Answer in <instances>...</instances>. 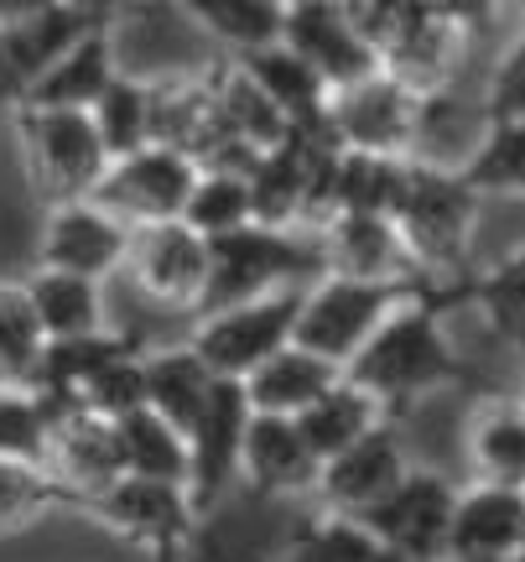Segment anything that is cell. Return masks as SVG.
I'll list each match as a JSON object with an SVG mask.
<instances>
[{"instance_id": "1", "label": "cell", "mask_w": 525, "mask_h": 562, "mask_svg": "<svg viewBox=\"0 0 525 562\" xmlns=\"http://www.w3.org/2000/svg\"><path fill=\"white\" fill-rule=\"evenodd\" d=\"M447 292H411V297L375 328V339L344 364V381L359 385L364 396L385 406V417L396 422L406 406H416L432 391L468 381L464 355L453 349L443 328Z\"/></svg>"}, {"instance_id": "2", "label": "cell", "mask_w": 525, "mask_h": 562, "mask_svg": "<svg viewBox=\"0 0 525 562\" xmlns=\"http://www.w3.org/2000/svg\"><path fill=\"white\" fill-rule=\"evenodd\" d=\"M318 277H323V261H318L312 235H282V229L244 224L235 235L208 240V277H203V297L193 307V318L276 297V292H297Z\"/></svg>"}, {"instance_id": "3", "label": "cell", "mask_w": 525, "mask_h": 562, "mask_svg": "<svg viewBox=\"0 0 525 562\" xmlns=\"http://www.w3.org/2000/svg\"><path fill=\"white\" fill-rule=\"evenodd\" d=\"M479 209L484 203L473 199L458 178L411 167L406 199L390 224H396L406 261H411V271H416L426 292H437V281H464L468 286V250H473Z\"/></svg>"}, {"instance_id": "4", "label": "cell", "mask_w": 525, "mask_h": 562, "mask_svg": "<svg viewBox=\"0 0 525 562\" xmlns=\"http://www.w3.org/2000/svg\"><path fill=\"white\" fill-rule=\"evenodd\" d=\"M411 292H426V286H411V281H349V277L307 281L303 302H297L292 344L307 349V355H318L323 364H333V370L344 375V364L375 339V328H380Z\"/></svg>"}, {"instance_id": "5", "label": "cell", "mask_w": 525, "mask_h": 562, "mask_svg": "<svg viewBox=\"0 0 525 562\" xmlns=\"http://www.w3.org/2000/svg\"><path fill=\"white\" fill-rule=\"evenodd\" d=\"M11 115H16L21 167L42 209L94 199L100 178L110 172V157L89 115H73V110H11Z\"/></svg>"}, {"instance_id": "6", "label": "cell", "mask_w": 525, "mask_h": 562, "mask_svg": "<svg viewBox=\"0 0 525 562\" xmlns=\"http://www.w3.org/2000/svg\"><path fill=\"white\" fill-rule=\"evenodd\" d=\"M110 16L104 5L79 0H26V5H0V100L16 110L53 63L89 37Z\"/></svg>"}, {"instance_id": "7", "label": "cell", "mask_w": 525, "mask_h": 562, "mask_svg": "<svg viewBox=\"0 0 525 562\" xmlns=\"http://www.w3.org/2000/svg\"><path fill=\"white\" fill-rule=\"evenodd\" d=\"M297 302H303V286L261 302H240V307H224V313H203V318H193L187 349L198 355V364L214 381H244L255 364H265L276 349L292 344Z\"/></svg>"}, {"instance_id": "8", "label": "cell", "mask_w": 525, "mask_h": 562, "mask_svg": "<svg viewBox=\"0 0 525 562\" xmlns=\"http://www.w3.org/2000/svg\"><path fill=\"white\" fill-rule=\"evenodd\" d=\"M79 516L100 521L121 542L141 547L146 558L151 552H187L193 531H198V516H193V501H187L182 484L125 480V474L115 484H104L100 495H89L79 505Z\"/></svg>"}, {"instance_id": "9", "label": "cell", "mask_w": 525, "mask_h": 562, "mask_svg": "<svg viewBox=\"0 0 525 562\" xmlns=\"http://www.w3.org/2000/svg\"><path fill=\"white\" fill-rule=\"evenodd\" d=\"M458 484L443 469H406V480L385 495L364 526L369 537L401 562H447V521H453Z\"/></svg>"}, {"instance_id": "10", "label": "cell", "mask_w": 525, "mask_h": 562, "mask_svg": "<svg viewBox=\"0 0 525 562\" xmlns=\"http://www.w3.org/2000/svg\"><path fill=\"white\" fill-rule=\"evenodd\" d=\"M198 161L167 151V146H146L136 157L110 161V172L94 188V209H104L110 220H121L125 229H146V224H172L182 220V203L193 193Z\"/></svg>"}, {"instance_id": "11", "label": "cell", "mask_w": 525, "mask_h": 562, "mask_svg": "<svg viewBox=\"0 0 525 562\" xmlns=\"http://www.w3.org/2000/svg\"><path fill=\"white\" fill-rule=\"evenodd\" d=\"M416 94L396 83L390 74H369V79L349 83L328 100L323 131L339 151H364V157H401L411 151V131H416Z\"/></svg>"}, {"instance_id": "12", "label": "cell", "mask_w": 525, "mask_h": 562, "mask_svg": "<svg viewBox=\"0 0 525 562\" xmlns=\"http://www.w3.org/2000/svg\"><path fill=\"white\" fill-rule=\"evenodd\" d=\"M282 47L328 83V94H339L349 83L369 79L380 63L364 47V37L354 32L344 0H286L282 11Z\"/></svg>"}, {"instance_id": "13", "label": "cell", "mask_w": 525, "mask_h": 562, "mask_svg": "<svg viewBox=\"0 0 525 562\" xmlns=\"http://www.w3.org/2000/svg\"><path fill=\"white\" fill-rule=\"evenodd\" d=\"M121 271H130V281L151 302H162L172 313H193L203 297V277H208V240L193 235L182 220L146 224V229H130Z\"/></svg>"}, {"instance_id": "14", "label": "cell", "mask_w": 525, "mask_h": 562, "mask_svg": "<svg viewBox=\"0 0 525 562\" xmlns=\"http://www.w3.org/2000/svg\"><path fill=\"white\" fill-rule=\"evenodd\" d=\"M244 422H250V402H244L240 381H214L193 432H187V501H193L198 521L214 510L224 490L240 480Z\"/></svg>"}, {"instance_id": "15", "label": "cell", "mask_w": 525, "mask_h": 562, "mask_svg": "<svg viewBox=\"0 0 525 562\" xmlns=\"http://www.w3.org/2000/svg\"><path fill=\"white\" fill-rule=\"evenodd\" d=\"M42 469L73 495L89 501L104 484L121 480V448H115V422L94 417L73 402H47V442H42Z\"/></svg>"}, {"instance_id": "16", "label": "cell", "mask_w": 525, "mask_h": 562, "mask_svg": "<svg viewBox=\"0 0 525 562\" xmlns=\"http://www.w3.org/2000/svg\"><path fill=\"white\" fill-rule=\"evenodd\" d=\"M406 442L396 432V422H385L375 427L369 438H359L354 448H344L339 459L318 463V484H312V495L323 501L328 516H349V521H364L375 505L406 480Z\"/></svg>"}, {"instance_id": "17", "label": "cell", "mask_w": 525, "mask_h": 562, "mask_svg": "<svg viewBox=\"0 0 525 562\" xmlns=\"http://www.w3.org/2000/svg\"><path fill=\"white\" fill-rule=\"evenodd\" d=\"M125 245H130V229L121 220H110L94 203H62L42 214L37 271L83 277L104 286L125 266Z\"/></svg>"}, {"instance_id": "18", "label": "cell", "mask_w": 525, "mask_h": 562, "mask_svg": "<svg viewBox=\"0 0 525 562\" xmlns=\"http://www.w3.org/2000/svg\"><path fill=\"white\" fill-rule=\"evenodd\" d=\"M525 558V484H464L447 521V562Z\"/></svg>"}, {"instance_id": "19", "label": "cell", "mask_w": 525, "mask_h": 562, "mask_svg": "<svg viewBox=\"0 0 525 562\" xmlns=\"http://www.w3.org/2000/svg\"><path fill=\"white\" fill-rule=\"evenodd\" d=\"M312 240H318L323 277L411 281V286H422L416 271H411V261H406L401 235H396V224L390 220H375V214H333Z\"/></svg>"}, {"instance_id": "20", "label": "cell", "mask_w": 525, "mask_h": 562, "mask_svg": "<svg viewBox=\"0 0 525 562\" xmlns=\"http://www.w3.org/2000/svg\"><path fill=\"white\" fill-rule=\"evenodd\" d=\"M121 79V53H115V21L104 16L89 37H79L62 53L47 74L37 79V89L16 104V110H73L89 115L110 83Z\"/></svg>"}, {"instance_id": "21", "label": "cell", "mask_w": 525, "mask_h": 562, "mask_svg": "<svg viewBox=\"0 0 525 562\" xmlns=\"http://www.w3.org/2000/svg\"><path fill=\"white\" fill-rule=\"evenodd\" d=\"M240 480L250 484L255 495L297 501V495H312L318 459L307 453V442L297 438V427L286 417H255V412H250L244 438H240Z\"/></svg>"}, {"instance_id": "22", "label": "cell", "mask_w": 525, "mask_h": 562, "mask_svg": "<svg viewBox=\"0 0 525 562\" xmlns=\"http://www.w3.org/2000/svg\"><path fill=\"white\" fill-rule=\"evenodd\" d=\"M229 63L261 89L265 104H271L292 131H323V115H328V100H333V94H328V83L318 79L297 53H286L282 42H271L261 53H244V58H229Z\"/></svg>"}, {"instance_id": "23", "label": "cell", "mask_w": 525, "mask_h": 562, "mask_svg": "<svg viewBox=\"0 0 525 562\" xmlns=\"http://www.w3.org/2000/svg\"><path fill=\"white\" fill-rule=\"evenodd\" d=\"M328 385H339V370L323 364L318 355L297 349V344H286V349H276L271 360L255 364V370L244 375L240 391H244V402H250L255 417H286L292 422V417H303Z\"/></svg>"}, {"instance_id": "24", "label": "cell", "mask_w": 525, "mask_h": 562, "mask_svg": "<svg viewBox=\"0 0 525 562\" xmlns=\"http://www.w3.org/2000/svg\"><path fill=\"white\" fill-rule=\"evenodd\" d=\"M464 453L473 484L525 480V412L515 396H484L464 422Z\"/></svg>"}, {"instance_id": "25", "label": "cell", "mask_w": 525, "mask_h": 562, "mask_svg": "<svg viewBox=\"0 0 525 562\" xmlns=\"http://www.w3.org/2000/svg\"><path fill=\"white\" fill-rule=\"evenodd\" d=\"M385 422H390L385 406L339 375V385H328L303 417H292V427H297V438L307 442V453L318 463H328V459H339L344 448H354L359 438H369L375 427H385Z\"/></svg>"}, {"instance_id": "26", "label": "cell", "mask_w": 525, "mask_h": 562, "mask_svg": "<svg viewBox=\"0 0 525 562\" xmlns=\"http://www.w3.org/2000/svg\"><path fill=\"white\" fill-rule=\"evenodd\" d=\"M21 292H26V307H32V318H37L47 344L104 334V286L100 281L32 271V277L21 281Z\"/></svg>"}, {"instance_id": "27", "label": "cell", "mask_w": 525, "mask_h": 562, "mask_svg": "<svg viewBox=\"0 0 525 562\" xmlns=\"http://www.w3.org/2000/svg\"><path fill=\"white\" fill-rule=\"evenodd\" d=\"M141 370H146V412H157V417L187 442L203 402H208V391H214V375L203 370L198 355H193L187 344L151 349L141 360Z\"/></svg>"}, {"instance_id": "28", "label": "cell", "mask_w": 525, "mask_h": 562, "mask_svg": "<svg viewBox=\"0 0 525 562\" xmlns=\"http://www.w3.org/2000/svg\"><path fill=\"white\" fill-rule=\"evenodd\" d=\"M208 83H214V110H219L224 136H229V146H240L244 157H265V151H276L292 136V125L265 104V94L244 79L235 63H224L219 74H208Z\"/></svg>"}, {"instance_id": "29", "label": "cell", "mask_w": 525, "mask_h": 562, "mask_svg": "<svg viewBox=\"0 0 525 562\" xmlns=\"http://www.w3.org/2000/svg\"><path fill=\"white\" fill-rule=\"evenodd\" d=\"M411 182V161L401 157H364V151H339L333 161V209L339 214H375L396 220Z\"/></svg>"}, {"instance_id": "30", "label": "cell", "mask_w": 525, "mask_h": 562, "mask_svg": "<svg viewBox=\"0 0 525 562\" xmlns=\"http://www.w3.org/2000/svg\"><path fill=\"white\" fill-rule=\"evenodd\" d=\"M115 448H121V474L125 480H151V484H182L187 490V442L167 427L157 412H130L115 422Z\"/></svg>"}, {"instance_id": "31", "label": "cell", "mask_w": 525, "mask_h": 562, "mask_svg": "<svg viewBox=\"0 0 525 562\" xmlns=\"http://www.w3.org/2000/svg\"><path fill=\"white\" fill-rule=\"evenodd\" d=\"M282 11L286 0H187L182 5V16H193L219 47H229V58L282 42Z\"/></svg>"}, {"instance_id": "32", "label": "cell", "mask_w": 525, "mask_h": 562, "mask_svg": "<svg viewBox=\"0 0 525 562\" xmlns=\"http://www.w3.org/2000/svg\"><path fill=\"white\" fill-rule=\"evenodd\" d=\"M89 125H94V136H100L110 161H125V157H136V151H146L151 146V79L121 74L94 100Z\"/></svg>"}, {"instance_id": "33", "label": "cell", "mask_w": 525, "mask_h": 562, "mask_svg": "<svg viewBox=\"0 0 525 562\" xmlns=\"http://www.w3.org/2000/svg\"><path fill=\"white\" fill-rule=\"evenodd\" d=\"M47 516H79V501L42 463L0 459V537L32 531Z\"/></svg>"}, {"instance_id": "34", "label": "cell", "mask_w": 525, "mask_h": 562, "mask_svg": "<svg viewBox=\"0 0 525 562\" xmlns=\"http://www.w3.org/2000/svg\"><path fill=\"white\" fill-rule=\"evenodd\" d=\"M473 199H521L525 182V125H494L489 121L484 140L468 151V161L453 172Z\"/></svg>"}, {"instance_id": "35", "label": "cell", "mask_w": 525, "mask_h": 562, "mask_svg": "<svg viewBox=\"0 0 525 562\" xmlns=\"http://www.w3.org/2000/svg\"><path fill=\"white\" fill-rule=\"evenodd\" d=\"M182 224L203 235V240H219L250 224V182L235 167H198L193 193L182 203Z\"/></svg>"}, {"instance_id": "36", "label": "cell", "mask_w": 525, "mask_h": 562, "mask_svg": "<svg viewBox=\"0 0 525 562\" xmlns=\"http://www.w3.org/2000/svg\"><path fill=\"white\" fill-rule=\"evenodd\" d=\"M282 562H401L390 558L364 521H349V516H307L282 547Z\"/></svg>"}, {"instance_id": "37", "label": "cell", "mask_w": 525, "mask_h": 562, "mask_svg": "<svg viewBox=\"0 0 525 562\" xmlns=\"http://www.w3.org/2000/svg\"><path fill=\"white\" fill-rule=\"evenodd\" d=\"M42 349L47 339L26 307L21 281H0V391H37Z\"/></svg>"}, {"instance_id": "38", "label": "cell", "mask_w": 525, "mask_h": 562, "mask_svg": "<svg viewBox=\"0 0 525 562\" xmlns=\"http://www.w3.org/2000/svg\"><path fill=\"white\" fill-rule=\"evenodd\" d=\"M141 360H146L141 344H130L121 355H110L104 364H94L79 381V391H73V406H83V412H94V417H104V422H121V417H130V412H141L146 406Z\"/></svg>"}, {"instance_id": "39", "label": "cell", "mask_w": 525, "mask_h": 562, "mask_svg": "<svg viewBox=\"0 0 525 562\" xmlns=\"http://www.w3.org/2000/svg\"><path fill=\"white\" fill-rule=\"evenodd\" d=\"M464 297L484 313L489 334L500 344H521V313H525V277H521V256H510V261L489 266L484 277H473L464 286Z\"/></svg>"}, {"instance_id": "40", "label": "cell", "mask_w": 525, "mask_h": 562, "mask_svg": "<svg viewBox=\"0 0 525 562\" xmlns=\"http://www.w3.org/2000/svg\"><path fill=\"white\" fill-rule=\"evenodd\" d=\"M47 442V402L37 391H0V459L42 463Z\"/></svg>"}, {"instance_id": "41", "label": "cell", "mask_w": 525, "mask_h": 562, "mask_svg": "<svg viewBox=\"0 0 525 562\" xmlns=\"http://www.w3.org/2000/svg\"><path fill=\"white\" fill-rule=\"evenodd\" d=\"M479 110H484L494 125H525V58H521V37L510 42V53H500V58H494Z\"/></svg>"}, {"instance_id": "42", "label": "cell", "mask_w": 525, "mask_h": 562, "mask_svg": "<svg viewBox=\"0 0 525 562\" xmlns=\"http://www.w3.org/2000/svg\"><path fill=\"white\" fill-rule=\"evenodd\" d=\"M182 558H187V552H151L146 562H182Z\"/></svg>"}, {"instance_id": "43", "label": "cell", "mask_w": 525, "mask_h": 562, "mask_svg": "<svg viewBox=\"0 0 525 562\" xmlns=\"http://www.w3.org/2000/svg\"><path fill=\"white\" fill-rule=\"evenodd\" d=\"M494 562H525V558H494Z\"/></svg>"}, {"instance_id": "44", "label": "cell", "mask_w": 525, "mask_h": 562, "mask_svg": "<svg viewBox=\"0 0 525 562\" xmlns=\"http://www.w3.org/2000/svg\"><path fill=\"white\" fill-rule=\"evenodd\" d=\"M198 562H214V558H198Z\"/></svg>"}]
</instances>
